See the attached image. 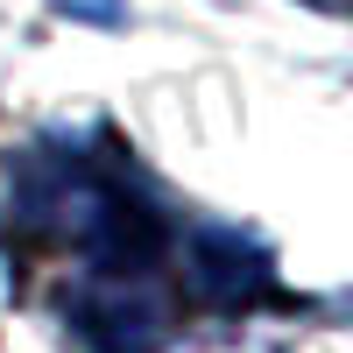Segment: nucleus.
<instances>
[{
	"label": "nucleus",
	"instance_id": "1",
	"mask_svg": "<svg viewBox=\"0 0 353 353\" xmlns=\"http://www.w3.org/2000/svg\"><path fill=\"white\" fill-rule=\"evenodd\" d=\"M64 318L92 353H156L176 332V290L163 261H85L64 290Z\"/></svg>",
	"mask_w": 353,
	"mask_h": 353
},
{
	"label": "nucleus",
	"instance_id": "2",
	"mask_svg": "<svg viewBox=\"0 0 353 353\" xmlns=\"http://www.w3.org/2000/svg\"><path fill=\"white\" fill-rule=\"evenodd\" d=\"M57 8H71L78 21H121V14H128V0H57Z\"/></svg>",
	"mask_w": 353,
	"mask_h": 353
},
{
	"label": "nucleus",
	"instance_id": "3",
	"mask_svg": "<svg viewBox=\"0 0 353 353\" xmlns=\"http://www.w3.org/2000/svg\"><path fill=\"white\" fill-rule=\"evenodd\" d=\"M311 8H325V14H339V8H346V0H311Z\"/></svg>",
	"mask_w": 353,
	"mask_h": 353
}]
</instances>
